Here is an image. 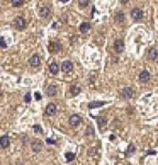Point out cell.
<instances>
[{
	"mask_svg": "<svg viewBox=\"0 0 158 165\" xmlns=\"http://www.w3.org/2000/svg\"><path fill=\"white\" fill-rule=\"evenodd\" d=\"M10 4H12L14 7H21L22 4H24V0H10Z\"/></svg>",
	"mask_w": 158,
	"mask_h": 165,
	"instance_id": "obj_20",
	"label": "cell"
},
{
	"mask_svg": "<svg viewBox=\"0 0 158 165\" xmlns=\"http://www.w3.org/2000/svg\"><path fill=\"white\" fill-rule=\"evenodd\" d=\"M89 31H90V24H89V22L80 24V32H83V34H85V32H89Z\"/></svg>",
	"mask_w": 158,
	"mask_h": 165,
	"instance_id": "obj_18",
	"label": "cell"
},
{
	"mask_svg": "<svg viewBox=\"0 0 158 165\" xmlns=\"http://www.w3.org/2000/svg\"><path fill=\"white\" fill-rule=\"evenodd\" d=\"M138 80H139L141 84H146V82H150V72L143 70L141 73H139V77H138Z\"/></svg>",
	"mask_w": 158,
	"mask_h": 165,
	"instance_id": "obj_12",
	"label": "cell"
},
{
	"mask_svg": "<svg viewBox=\"0 0 158 165\" xmlns=\"http://www.w3.org/2000/svg\"><path fill=\"white\" fill-rule=\"evenodd\" d=\"M97 106H104V102H90L89 107H97Z\"/></svg>",
	"mask_w": 158,
	"mask_h": 165,
	"instance_id": "obj_25",
	"label": "cell"
},
{
	"mask_svg": "<svg viewBox=\"0 0 158 165\" xmlns=\"http://www.w3.org/2000/svg\"><path fill=\"white\" fill-rule=\"evenodd\" d=\"M34 131H36V133H41V126H34Z\"/></svg>",
	"mask_w": 158,
	"mask_h": 165,
	"instance_id": "obj_27",
	"label": "cell"
},
{
	"mask_svg": "<svg viewBox=\"0 0 158 165\" xmlns=\"http://www.w3.org/2000/svg\"><path fill=\"white\" fill-rule=\"evenodd\" d=\"M121 96L124 97V99H131L133 96H134V89H131V87H124L121 90Z\"/></svg>",
	"mask_w": 158,
	"mask_h": 165,
	"instance_id": "obj_6",
	"label": "cell"
},
{
	"mask_svg": "<svg viewBox=\"0 0 158 165\" xmlns=\"http://www.w3.org/2000/svg\"><path fill=\"white\" fill-rule=\"evenodd\" d=\"M99 126H100V128H105V126H107V121H105V117H99Z\"/></svg>",
	"mask_w": 158,
	"mask_h": 165,
	"instance_id": "obj_21",
	"label": "cell"
},
{
	"mask_svg": "<svg viewBox=\"0 0 158 165\" xmlns=\"http://www.w3.org/2000/svg\"><path fill=\"white\" fill-rule=\"evenodd\" d=\"M78 5L82 7V9H85V7L89 5V0H78Z\"/></svg>",
	"mask_w": 158,
	"mask_h": 165,
	"instance_id": "obj_23",
	"label": "cell"
},
{
	"mask_svg": "<svg viewBox=\"0 0 158 165\" xmlns=\"http://www.w3.org/2000/svg\"><path fill=\"white\" fill-rule=\"evenodd\" d=\"M80 122H82V117L78 116V114H73V116H70V126H73V128H77Z\"/></svg>",
	"mask_w": 158,
	"mask_h": 165,
	"instance_id": "obj_10",
	"label": "cell"
},
{
	"mask_svg": "<svg viewBox=\"0 0 158 165\" xmlns=\"http://www.w3.org/2000/svg\"><path fill=\"white\" fill-rule=\"evenodd\" d=\"M56 111H58V109H56V104H48L46 109H44V114H46V116H54Z\"/></svg>",
	"mask_w": 158,
	"mask_h": 165,
	"instance_id": "obj_7",
	"label": "cell"
},
{
	"mask_svg": "<svg viewBox=\"0 0 158 165\" xmlns=\"http://www.w3.org/2000/svg\"><path fill=\"white\" fill-rule=\"evenodd\" d=\"M0 97H2V90H0Z\"/></svg>",
	"mask_w": 158,
	"mask_h": 165,
	"instance_id": "obj_29",
	"label": "cell"
},
{
	"mask_svg": "<svg viewBox=\"0 0 158 165\" xmlns=\"http://www.w3.org/2000/svg\"><path fill=\"white\" fill-rule=\"evenodd\" d=\"M39 16H41L42 19H49V17H51V9L46 7V5H42L41 9H39Z\"/></svg>",
	"mask_w": 158,
	"mask_h": 165,
	"instance_id": "obj_4",
	"label": "cell"
},
{
	"mask_svg": "<svg viewBox=\"0 0 158 165\" xmlns=\"http://www.w3.org/2000/svg\"><path fill=\"white\" fill-rule=\"evenodd\" d=\"M134 150H136V148H134V145H129V146H127V152H126V153H127V155H131V153H134Z\"/></svg>",
	"mask_w": 158,
	"mask_h": 165,
	"instance_id": "obj_24",
	"label": "cell"
},
{
	"mask_svg": "<svg viewBox=\"0 0 158 165\" xmlns=\"http://www.w3.org/2000/svg\"><path fill=\"white\" fill-rule=\"evenodd\" d=\"M60 49H61V44H60L58 41H51V43L48 44V51H49V53H58Z\"/></svg>",
	"mask_w": 158,
	"mask_h": 165,
	"instance_id": "obj_2",
	"label": "cell"
},
{
	"mask_svg": "<svg viewBox=\"0 0 158 165\" xmlns=\"http://www.w3.org/2000/svg\"><path fill=\"white\" fill-rule=\"evenodd\" d=\"M127 2H129V0H121V4H127Z\"/></svg>",
	"mask_w": 158,
	"mask_h": 165,
	"instance_id": "obj_28",
	"label": "cell"
},
{
	"mask_svg": "<svg viewBox=\"0 0 158 165\" xmlns=\"http://www.w3.org/2000/svg\"><path fill=\"white\" fill-rule=\"evenodd\" d=\"M131 17L134 19V21L139 22L143 19V10H141V9H133V10H131Z\"/></svg>",
	"mask_w": 158,
	"mask_h": 165,
	"instance_id": "obj_9",
	"label": "cell"
},
{
	"mask_svg": "<svg viewBox=\"0 0 158 165\" xmlns=\"http://www.w3.org/2000/svg\"><path fill=\"white\" fill-rule=\"evenodd\" d=\"M41 65V58L37 56V55H32L31 58H29V66H32V68H37Z\"/></svg>",
	"mask_w": 158,
	"mask_h": 165,
	"instance_id": "obj_5",
	"label": "cell"
},
{
	"mask_svg": "<svg viewBox=\"0 0 158 165\" xmlns=\"http://www.w3.org/2000/svg\"><path fill=\"white\" fill-rule=\"evenodd\" d=\"M46 96H49V97L58 96V87L56 85H48L46 87Z\"/></svg>",
	"mask_w": 158,
	"mask_h": 165,
	"instance_id": "obj_11",
	"label": "cell"
},
{
	"mask_svg": "<svg viewBox=\"0 0 158 165\" xmlns=\"http://www.w3.org/2000/svg\"><path fill=\"white\" fill-rule=\"evenodd\" d=\"M7 46V41H5V37H0V48H5Z\"/></svg>",
	"mask_w": 158,
	"mask_h": 165,
	"instance_id": "obj_26",
	"label": "cell"
},
{
	"mask_svg": "<svg viewBox=\"0 0 158 165\" xmlns=\"http://www.w3.org/2000/svg\"><path fill=\"white\" fill-rule=\"evenodd\" d=\"M9 145H10L9 136H0V148H7Z\"/></svg>",
	"mask_w": 158,
	"mask_h": 165,
	"instance_id": "obj_15",
	"label": "cell"
},
{
	"mask_svg": "<svg viewBox=\"0 0 158 165\" xmlns=\"http://www.w3.org/2000/svg\"><path fill=\"white\" fill-rule=\"evenodd\" d=\"M58 72H60V65L58 63H51L49 65V73L51 75H56Z\"/></svg>",
	"mask_w": 158,
	"mask_h": 165,
	"instance_id": "obj_16",
	"label": "cell"
},
{
	"mask_svg": "<svg viewBox=\"0 0 158 165\" xmlns=\"http://www.w3.org/2000/svg\"><path fill=\"white\" fill-rule=\"evenodd\" d=\"M65 158L68 160V162H72V160H75V153H72V152H68V153L65 155Z\"/></svg>",
	"mask_w": 158,
	"mask_h": 165,
	"instance_id": "obj_22",
	"label": "cell"
},
{
	"mask_svg": "<svg viewBox=\"0 0 158 165\" xmlns=\"http://www.w3.org/2000/svg\"><path fill=\"white\" fill-rule=\"evenodd\" d=\"M146 58L150 60V61H155V60L158 58V51H157V48H148V51H146Z\"/></svg>",
	"mask_w": 158,
	"mask_h": 165,
	"instance_id": "obj_3",
	"label": "cell"
},
{
	"mask_svg": "<svg viewBox=\"0 0 158 165\" xmlns=\"http://www.w3.org/2000/svg\"><path fill=\"white\" fill-rule=\"evenodd\" d=\"M114 51L116 53H122L124 51V41L122 39H116L114 41Z\"/></svg>",
	"mask_w": 158,
	"mask_h": 165,
	"instance_id": "obj_8",
	"label": "cell"
},
{
	"mask_svg": "<svg viewBox=\"0 0 158 165\" xmlns=\"http://www.w3.org/2000/svg\"><path fill=\"white\" fill-rule=\"evenodd\" d=\"M31 148H32V152H41L42 141H39V140H32L31 141Z\"/></svg>",
	"mask_w": 158,
	"mask_h": 165,
	"instance_id": "obj_13",
	"label": "cell"
},
{
	"mask_svg": "<svg viewBox=\"0 0 158 165\" xmlns=\"http://www.w3.org/2000/svg\"><path fill=\"white\" fill-rule=\"evenodd\" d=\"M114 19H116V22L122 24V22H124V14H122V12H117L116 16H114Z\"/></svg>",
	"mask_w": 158,
	"mask_h": 165,
	"instance_id": "obj_19",
	"label": "cell"
},
{
	"mask_svg": "<svg viewBox=\"0 0 158 165\" xmlns=\"http://www.w3.org/2000/svg\"><path fill=\"white\" fill-rule=\"evenodd\" d=\"M80 92H82V89H80L78 85H72L70 87V96H78Z\"/></svg>",
	"mask_w": 158,
	"mask_h": 165,
	"instance_id": "obj_17",
	"label": "cell"
},
{
	"mask_svg": "<svg viewBox=\"0 0 158 165\" xmlns=\"http://www.w3.org/2000/svg\"><path fill=\"white\" fill-rule=\"evenodd\" d=\"M61 70H63L65 73H70V72L73 70V63H72V61H65V63L61 65Z\"/></svg>",
	"mask_w": 158,
	"mask_h": 165,
	"instance_id": "obj_14",
	"label": "cell"
},
{
	"mask_svg": "<svg viewBox=\"0 0 158 165\" xmlns=\"http://www.w3.org/2000/svg\"><path fill=\"white\" fill-rule=\"evenodd\" d=\"M14 27H16L17 31H24L26 29V19L24 17H16L14 19Z\"/></svg>",
	"mask_w": 158,
	"mask_h": 165,
	"instance_id": "obj_1",
	"label": "cell"
}]
</instances>
